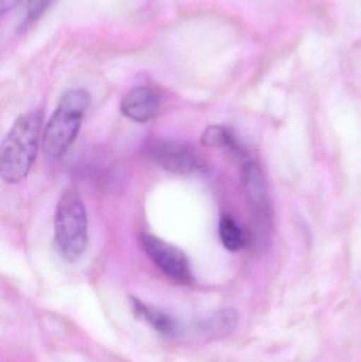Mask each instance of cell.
I'll use <instances>...</instances> for the list:
<instances>
[{
    "label": "cell",
    "mask_w": 361,
    "mask_h": 362,
    "mask_svg": "<svg viewBox=\"0 0 361 362\" xmlns=\"http://www.w3.org/2000/svg\"><path fill=\"white\" fill-rule=\"evenodd\" d=\"M131 306L137 316L146 320V322L150 323V327H154L155 331L159 332L162 335L174 336L179 331L177 320L171 315L157 308H150L136 298L131 299Z\"/></svg>",
    "instance_id": "cell-7"
},
{
    "label": "cell",
    "mask_w": 361,
    "mask_h": 362,
    "mask_svg": "<svg viewBox=\"0 0 361 362\" xmlns=\"http://www.w3.org/2000/svg\"><path fill=\"white\" fill-rule=\"evenodd\" d=\"M54 238L59 255L69 262L78 261L88 242L86 209L78 192L67 189L57 202Z\"/></svg>",
    "instance_id": "cell-3"
},
{
    "label": "cell",
    "mask_w": 361,
    "mask_h": 362,
    "mask_svg": "<svg viewBox=\"0 0 361 362\" xmlns=\"http://www.w3.org/2000/svg\"><path fill=\"white\" fill-rule=\"evenodd\" d=\"M203 146L208 148H237L235 137L230 131L220 125H211L203 131L201 137Z\"/></svg>",
    "instance_id": "cell-11"
},
{
    "label": "cell",
    "mask_w": 361,
    "mask_h": 362,
    "mask_svg": "<svg viewBox=\"0 0 361 362\" xmlns=\"http://www.w3.org/2000/svg\"><path fill=\"white\" fill-rule=\"evenodd\" d=\"M42 112L31 110L15 121L0 148V175L8 183L20 182L33 167L40 148Z\"/></svg>",
    "instance_id": "cell-1"
},
{
    "label": "cell",
    "mask_w": 361,
    "mask_h": 362,
    "mask_svg": "<svg viewBox=\"0 0 361 362\" xmlns=\"http://www.w3.org/2000/svg\"><path fill=\"white\" fill-rule=\"evenodd\" d=\"M90 101V95L84 89H71L61 95L42 132V148L47 156L59 158L73 144Z\"/></svg>",
    "instance_id": "cell-2"
},
{
    "label": "cell",
    "mask_w": 361,
    "mask_h": 362,
    "mask_svg": "<svg viewBox=\"0 0 361 362\" xmlns=\"http://www.w3.org/2000/svg\"><path fill=\"white\" fill-rule=\"evenodd\" d=\"M244 185L246 193L254 208L265 211L267 208V189L264 175L256 163H248L244 167Z\"/></svg>",
    "instance_id": "cell-8"
},
{
    "label": "cell",
    "mask_w": 361,
    "mask_h": 362,
    "mask_svg": "<svg viewBox=\"0 0 361 362\" xmlns=\"http://www.w3.org/2000/svg\"><path fill=\"white\" fill-rule=\"evenodd\" d=\"M52 0H29L28 4L27 21H35L38 17L44 14L45 11L50 6Z\"/></svg>",
    "instance_id": "cell-12"
},
{
    "label": "cell",
    "mask_w": 361,
    "mask_h": 362,
    "mask_svg": "<svg viewBox=\"0 0 361 362\" xmlns=\"http://www.w3.org/2000/svg\"><path fill=\"white\" fill-rule=\"evenodd\" d=\"M146 156L167 171L180 175L199 173L205 163L196 151L182 142L174 140H150L144 148Z\"/></svg>",
    "instance_id": "cell-4"
},
{
    "label": "cell",
    "mask_w": 361,
    "mask_h": 362,
    "mask_svg": "<svg viewBox=\"0 0 361 362\" xmlns=\"http://www.w3.org/2000/svg\"><path fill=\"white\" fill-rule=\"evenodd\" d=\"M140 242L150 261L165 276L182 284L192 282V270L184 251L158 236L144 232L140 235Z\"/></svg>",
    "instance_id": "cell-5"
},
{
    "label": "cell",
    "mask_w": 361,
    "mask_h": 362,
    "mask_svg": "<svg viewBox=\"0 0 361 362\" xmlns=\"http://www.w3.org/2000/svg\"><path fill=\"white\" fill-rule=\"evenodd\" d=\"M220 238L227 250L239 251L246 244L245 233L235 219L228 215H223L220 221Z\"/></svg>",
    "instance_id": "cell-10"
},
{
    "label": "cell",
    "mask_w": 361,
    "mask_h": 362,
    "mask_svg": "<svg viewBox=\"0 0 361 362\" xmlns=\"http://www.w3.org/2000/svg\"><path fill=\"white\" fill-rule=\"evenodd\" d=\"M20 1L21 0H0V10H1V13L6 12V11L14 8Z\"/></svg>",
    "instance_id": "cell-13"
},
{
    "label": "cell",
    "mask_w": 361,
    "mask_h": 362,
    "mask_svg": "<svg viewBox=\"0 0 361 362\" xmlns=\"http://www.w3.org/2000/svg\"><path fill=\"white\" fill-rule=\"evenodd\" d=\"M121 112L126 118L146 123L154 118L160 108V95L150 86L131 89L121 102Z\"/></svg>",
    "instance_id": "cell-6"
},
{
    "label": "cell",
    "mask_w": 361,
    "mask_h": 362,
    "mask_svg": "<svg viewBox=\"0 0 361 362\" xmlns=\"http://www.w3.org/2000/svg\"><path fill=\"white\" fill-rule=\"evenodd\" d=\"M239 323V314L233 308L216 312L201 325V331L210 337L220 338L229 335L235 331Z\"/></svg>",
    "instance_id": "cell-9"
}]
</instances>
